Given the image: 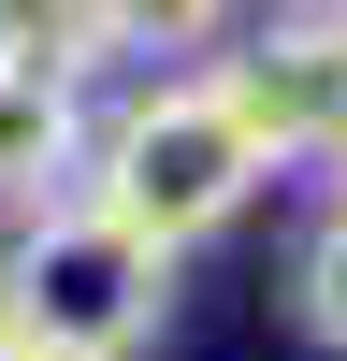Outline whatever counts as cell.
I'll return each instance as SVG.
<instances>
[{
	"mask_svg": "<svg viewBox=\"0 0 347 361\" xmlns=\"http://www.w3.org/2000/svg\"><path fill=\"white\" fill-rule=\"evenodd\" d=\"M58 188H87V73L0 58V217H44Z\"/></svg>",
	"mask_w": 347,
	"mask_h": 361,
	"instance_id": "obj_4",
	"label": "cell"
},
{
	"mask_svg": "<svg viewBox=\"0 0 347 361\" xmlns=\"http://www.w3.org/2000/svg\"><path fill=\"white\" fill-rule=\"evenodd\" d=\"M217 87L246 102V130L275 159H333V130H347V15H318V0L260 15L246 58H217Z\"/></svg>",
	"mask_w": 347,
	"mask_h": 361,
	"instance_id": "obj_3",
	"label": "cell"
},
{
	"mask_svg": "<svg viewBox=\"0 0 347 361\" xmlns=\"http://www.w3.org/2000/svg\"><path fill=\"white\" fill-rule=\"evenodd\" d=\"M260 173H275V145L246 130V102H231L217 73H159V87H130V102L87 130V202H116V217H130L145 246H174V260L246 217Z\"/></svg>",
	"mask_w": 347,
	"mask_h": 361,
	"instance_id": "obj_2",
	"label": "cell"
},
{
	"mask_svg": "<svg viewBox=\"0 0 347 361\" xmlns=\"http://www.w3.org/2000/svg\"><path fill=\"white\" fill-rule=\"evenodd\" d=\"M333 202H347V130H333Z\"/></svg>",
	"mask_w": 347,
	"mask_h": 361,
	"instance_id": "obj_8",
	"label": "cell"
},
{
	"mask_svg": "<svg viewBox=\"0 0 347 361\" xmlns=\"http://www.w3.org/2000/svg\"><path fill=\"white\" fill-rule=\"evenodd\" d=\"M289 318H304V333H318V347L347 361V202H318L304 260H289Z\"/></svg>",
	"mask_w": 347,
	"mask_h": 361,
	"instance_id": "obj_6",
	"label": "cell"
},
{
	"mask_svg": "<svg viewBox=\"0 0 347 361\" xmlns=\"http://www.w3.org/2000/svg\"><path fill=\"white\" fill-rule=\"evenodd\" d=\"M159 318H174V246H145L116 202L58 188L44 217H15V246H0L15 361H145Z\"/></svg>",
	"mask_w": 347,
	"mask_h": 361,
	"instance_id": "obj_1",
	"label": "cell"
},
{
	"mask_svg": "<svg viewBox=\"0 0 347 361\" xmlns=\"http://www.w3.org/2000/svg\"><path fill=\"white\" fill-rule=\"evenodd\" d=\"M0 361H15V333H0Z\"/></svg>",
	"mask_w": 347,
	"mask_h": 361,
	"instance_id": "obj_10",
	"label": "cell"
},
{
	"mask_svg": "<svg viewBox=\"0 0 347 361\" xmlns=\"http://www.w3.org/2000/svg\"><path fill=\"white\" fill-rule=\"evenodd\" d=\"M318 15H347V0H318Z\"/></svg>",
	"mask_w": 347,
	"mask_h": 361,
	"instance_id": "obj_9",
	"label": "cell"
},
{
	"mask_svg": "<svg viewBox=\"0 0 347 361\" xmlns=\"http://www.w3.org/2000/svg\"><path fill=\"white\" fill-rule=\"evenodd\" d=\"M0 58H44V73H102V0H0Z\"/></svg>",
	"mask_w": 347,
	"mask_h": 361,
	"instance_id": "obj_5",
	"label": "cell"
},
{
	"mask_svg": "<svg viewBox=\"0 0 347 361\" xmlns=\"http://www.w3.org/2000/svg\"><path fill=\"white\" fill-rule=\"evenodd\" d=\"M217 29H231V0H102L116 58H188V44H217Z\"/></svg>",
	"mask_w": 347,
	"mask_h": 361,
	"instance_id": "obj_7",
	"label": "cell"
}]
</instances>
